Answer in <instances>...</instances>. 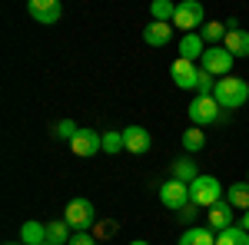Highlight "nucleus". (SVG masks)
<instances>
[{"label": "nucleus", "instance_id": "393cba45", "mask_svg": "<svg viewBox=\"0 0 249 245\" xmlns=\"http://www.w3.org/2000/svg\"><path fill=\"white\" fill-rule=\"evenodd\" d=\"M103 152L107 156H116V152H123V132H103Z\"/></svg>", "mask_w": 249, "mask_h": 245}, {"label": "nucleus", "instance_id": "0eeeda50", "mask_svg": "<svg viewBox=\"0 0 249 245\" xmlns=\"http://www.w3.org/2000/svg\"><path fill=\"white\" fill-rule=\"evenodd\" d=\"M160 202L173 212H179L183 206H190V186L186 182H179V179H170V182H163L160 186Z\"/></svg>", "mask_w": 249, "mask_h": 245}, {"label": "nucleus", "instance_id": "2f4dec72", "mask_svg": "<svg viewBox=\"0 0 249 245\" xmlns=\"http://www.w3.org/2000/svg\"><path fill=\"white\" fill-rule=\"evenodd\" d=\"M3 245H23V242H3Z\"/></svg>", "mask_w": 249, "mask_h": 245}, {"label": "nucleus", "instance_id": "4be33fe9", "mask_svg": "<svg viewBox=\"0 0 249 245\" xmlns=\"http://www.w3.org/2000/svg\"><path fill=\"white\" fill-rule=\"evenodd\" d=\"M183 149L186 152H199L203 146H206V130H199V126H190V130L183 132Z\"/></svg>", "mask_w": 249, "mask_h": 245}, {"label": "nucleus", "instance_id": "1a4fd4ad", "mask_svg": "<svg viewBox=\"0 0 249 245\" xmlns=\"http://www.w3.org/2000/svg\"><path fill=\"white\" fill-rule=\"evenodd\" d=\"M27 14L37 20V23H43V27H53L60 20V14H63V7H60V0H30L27 3Z\"/></svg>", "mask_w": 249, "mask_h": 245}, {"label": "nucleus", "instance_id": "7c9ffc66", "mask_svg": "<svg viewBox=\"0 0 249 245\" xmlns=\"http://www.w3.org/2000/svg\"><path fill=\"white\" fill-rule=\"evenodd\" d=\"M130 245H150V242H146V239H133Z\"/></svg>", "mask_w": 249, "mask_h": 245}, {"label": "nucleus", "instance_id": "4468645a", "mask_svg": "<svg viewBox=\"0 0 249 245\" xmlns=\"http://www.w3.org/2000/svg\"><path fill=\"white\" fill-rule=\"evenodd\" d=\"M176 245H216V232L210 226H190Z\"/></svg>", "mask_w": 249, "mask_h": 245}, {"label": "nucleus", "instance_id": "cd10ccee", "mask_svg": "<svg viewBox=\"0 0 249 245\" xmlns=\"http://www.w3.org/2000/svg\"><path fill=\"white\" fill-rule=\"evenodd\" d=\"M196 215H199V206H193V202L176 212V219H179V222H186V226H193V219H196Z\"/></svg>", "mask_w": 249, "mask_h": 245}, {"label": "nucleus", "instance_id": "a211bd4d", "mask_svg": "<svg viewBox=\"0 0 249 245\" xmlns=\"http://www.w3.org/2000/svg\"><path fill=\"white\" fill-rule=\"evenodd\" d=\"M20 242L23 245H43L47 242V226H43V222H34V219L23 222V226H20Z\"/></svg>", "mask_w": 249, "mask_h": 245}, {"label": "nucleus", "instance_id": "473e14b6", "mask_svg": "<svg viewBox=\"0 0 249 245\" xmlns=\"http://www.w3.org/2000/svg\"><path fill=\"white\" fill-rule=\"evenodd\" d=\"M246 182H249V172H246Z\"/></svg>", "mask_w": 249, "mask_h": 245}, {"label": "nucleus", "instance_id": "c756f323", "mask_svg": "<svg viewBox=\"0 0 249 245\" xmlns=\"http://www.w3.org/2000/svg\"><path fill=\"white\" fill-rule=\"evenodd\" d=\"M239 226H243V229L249 232V212H243V222H239Z\"/></svg>", "mask_w": 249, "mask_h": 245}, {"label": "nucleus", "instance_id": "f8f14e48", "mask_svg": "<svg viewBox=\"0 0 249 245\" xmlns=\"http://www.w3.org/2000/svg\"><path fill=\"white\" fill-rule=\"evenodd\" d=\"M206 226H210L213 232H216V235H219L223 229L236 226V222H232V206L226 202V199H219L216 206H210V209H206Z\"/></svg>", "mask_w": 249, "mask_h": 245}, {"label": "nucleus", "instance_id": "a878e982", "mask_svg": "<svg viewBox=\"0 0 249 245\" xmlns=\"http://www.w3.org/2000/svg\"><path fill=\"white\" fill-rule=\"evenodd\" d=\"M213 90H216V76L206 73L203 66H199V80H196V93L199 96H213Z\"/></svg>", "mask_w": 249, "mask_h": 245}, {"label": "nucleus", "instance_id": "bb28decb", "mask_svg": "<svg viewBox=\"0 0 249 245\" xmlns=\"http://www.w3.org/2000/svg\"><path fill=\"white\" fill-rule=\"evenodd\" d=\"M77 132H80V126L73 123V119H60V123H57V136H60V139H67V143H70Z\"/></svg>", "mask_w": 249, "mask_h": 245}, {"label": "nucleus", "instance_id": "aec40b11", "mask_svg": "<svg viewBox=\"0 0 249 245\" xmlns=\"http://www.w3.org/2000/svg\"><path fill=\"white\" fill-rule=\"evenodd\" d=\"M199 176H203V172L196 169L193 159H176V163H173V179H179V182H186V186H190L193 179H199Z\"/></svg>", "mask_w": 249, "mask_h": 245}, {"label": "nucleus", "instance_id": "9b49d317", "mask_svg": "<svg viewBox=\"0 0 249 245\" xmlns=\"http://www.w3.org/2000/svg\"><path fill=\"white\" fill-rule=\"evenodd\" d=\"M170 76H173V83H176L179 90H196V80H199V66L179 57V60H173Z\"/></svg>", "mask_w": 249, "mask_h": 245}, {"label": "nucleus", "instance_id": "72a5a7b5", "mask_svg": "<svg viewBox=\"0 0 249 245\" xmlns=\"http://www.w3.org/2000/svg\"><path fill=\"white\" fill-rule=\"evenodd\" d=\"M43 245H50V242H43Z\"/></svg>", "mask_w": 249, "mask_h": 245}, {"label": "nucleus", "instance_id": "b1692460", "mask_svg": "<svg viewBox=\"0 0 249 245\" xmlns=\"http://www.w3.org/2000/svg\"><path fill=\"white\" fill-rule=\"evenodd\" d=\"M150 14H153V20H160V23H173L176 3H170V0H153V3H150Z\"/></svg>", "mask_w": 249, "mask_h": 245}, {"label": "nucleus", "instance_id": "6e6552de", "mask_svg": "<svg viewBox=\"0 0 249 245\" xmlns=\"http://www.w3.org/2000/svg\"><path fill=\"white\" fill-rule=\"evenodd\" d=\"M70 149L73 156H83V159H90L96 152H103V132L96 130H80L73 139H70Z\"/></svg>", "mask_w": 249, "mask_h": 245}, {"label": "nucleus", "instance_id": "f03ea898", "mask_svg": "<svg viewBox=\"0 0 249 245\" xmlns=\"http://www.w3.org/2000/svg\"><path fill=\"white\" fill-rule=\"evenodd\" d=\"M223 199V182L216 179V176H199V179H193L190 182V202L199 209H210L216 206Z\"/></svg>", "mask_w": 249, "mask_h": 245}, {"label": "nucleus", "instance_id": "2eb2a0df", "mask_svg": "<svg viewBox=\"0 0 249 245\" xmlns=\"http://www.w3.org/2000/svg\"><path fill=\"white\" fill-rule=\"evenodd\" d=\"M203 53H206V43H203L199 33H186V37L179 40V57L183 60L196 63V60H203Z\"/></svg>", "mask_w": 249, "mask_h": 245}, {"label": "nucleus", "instance_id": "5701e85b", "mask_svg": "<svg viewBox=\"0 0 249 245\" xmlns=\"http://www.w3.org/2000/svg\"><path fill=\"white\" fill-rule=\"evenodd\" d=\"M226 33H230V27H226V23H219V20H210V23L199 30L203 43H219V40H226Z\"/></svg>", "mask_w": 249, "mask_h": 245}, {"label": "nucleus", "instance_id": "c85d7f7f", "mask_svg": "<svg viewBox=\"0 0 249 245\" xmlns=\"http://www.w3.org/2000/svg\"><path fill=\"white\" fill-rule=\"evenodd\" d=\"M70 245H96V239H93V235H87V232H73Z\"/></svg>", "mask_w": 249, "mask_h": 245}, {"label": "nucleus", "instance_id": "dca6fc26", "mask_svg": "<svg viewBox=\"0 0 249 245\" xmlns=\"http://www.w3.org/2000/svg\"><path fill=\"white\" fill-rule=\"evenodd\" d=\"M223 47H226V53H232V57H249V30H230L226 33V40H223Z\"/></svg>", "mask_w": 249, "mask_h": 245}, {"label": "nucleus", "instance_id": "412c9836", "mask_svg": "<svg viewBox=\"0 0 249 245\" xmlns=\"http://www.w3.org/2000/svg\"><path fill=\"white\" fill-rule=\"evenodd\" d=\"M216 245H249V232L243 226H230L216 235Z\"/></svg>", "mask_w": 249, "mask_h": 245}, {"label": "nucleus", "instance_id": "f257e3e1", "mask_svg": "<svg viewBox=\"0 0 249 245\" xmlns=\"http://www.w3.org/2000/svg\"><path fill=\"white\" fill-rule=\"evenodd\" d=\"M213 99L219 103V110H239L249 99V83L243 76H223L216 80V90H213Z\"/></svg>", "mask_w": 249, "mask_h": 245}, {"label": "nucleus", "instance_id": "20e7f679", "mask_svg": "<svg viewBox=\"0 0 249 245\" xmlns=\"http://www.w3.org/2000/svg\"><path fill=\"white\" fill-rule=\"evenodd\" d=\"M203 3L199 0H179L176 3V17H173V27H179L183 33H196V27H203Z\"/></svg>", "mask_w": 249, "mask_h": 245}, {"label": "nucleus", "instance_id": "ddd939ff", "mask_svg": "<svg viewBox=\"0 0 249 245\" xmlns=\"http://www.w3.org/2000/svg\"><path fill=\"white\" fill-rule=\"evenodd\" d=\"M170 40H173V23L150 20V23L143 27V43H150V47H166Z\"/></svg>", "mask_w": 249, "mask_h": 245}, {"label": "nucleus", "instance_id": "423d86ee", "mask_svg": "<svg viewBox=\"0 0 249 245\" xmlns=\"http://www.w3.org/2000/svg\"><path fill=\"white\" fill-rule=\"evenodd\" d=\"M232 53H226V47H206V53H203V60H199V66L206 70V73L213 76H230L232 73Z\"/></svg>", "mask_w": 249, "mask_h": 245}, {"label": "nucleus", "instance_id": "9d476101", "mask_svg": "<svg viewBox=\"0 0 249 245\" xmlns=\"http://www.w3.org/2000/svg\"><path fill=\"white\" fill-rule=\"evenodd\" d=\"M123 132V149L133 152V156H143V152H150V146H153V136H150V130H143V126H126Z\"/></svg>", "mask_w": 249, "mask_h": 245}, {"label": "nucleus", "instance_id": "39448f33", "mask_svg": "<svg viewBox=\"0 0 249 245\" xmlns=\"http://www.w3.org/2000/svg\"><path fill=\"white\" fill-rule=\"evenodd\" d=\"M186 113H190V123H193V126L206 130V126H213V123L219 119V113H223V110H219V103H216L213 96H196V99L190 103V110H186Z\"/></svg>", "mask_w": 249, "mask_h": 245}, {"label": "nucleus", "instance_id": "f3484780", "mask_svg": "<svg viewBox=\"0 0 249 245\" xmlns=\"http://www.w3.org/2000/svg\"><path fill=\"white\" fill-rule=\"evenodd\" d=\"M70 239H73V229L67 226L63 219L47 222V242H50V245H70Z\"/></svg>", "mask_w": 249, "mask_h": 245}, {"label": "nucleus", "instance_id": "7ed1b4c3", "mask_svg": "<svg viewBox=\"0 0 249 245\" xmlns=\"http://www.w3.org/2000/svg\"><path fill=\"white\" fill-rule=\"evenodd\" d=\"M93 202L90 199H70L67 209H63V222L73 229V232H87V229L93 226Z\"/></svg>", "mask_w": 249, "mask_h": 245}, {"label": "nucleus", "instance_id": "6ab92c4d", "mask_svg": "<svg viewBox=\"0 0 249 245\" xmlns=\"http://www.w3.org/2000/svg\"><path fill=\"white\" fill-rule=\"evenodd\" d=\"M226 202L232 209L249 212V182H232V186H226Z\"/></svg>", "mask_w": 249, "mask_h": 245}]
</instances>
